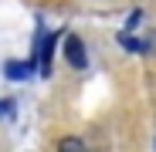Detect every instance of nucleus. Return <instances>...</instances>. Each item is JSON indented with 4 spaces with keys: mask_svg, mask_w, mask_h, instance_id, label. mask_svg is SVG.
I'll list each match as a JSON object with an SVG mask.
<instances>
[{
    "mask_svg": "<svg viewBox=\"0 0 156 152\" xmlns=\"http://www.w3.org/2000/svg\"><path fill=\"white\" fill-rule=\"evenodd\" d=\"M65 61L75 68V71H82L88 64V51H85V41L78 37V34H65Z\"/></svg>",
    "mask_w": 156,
    "mask_h": 152,
    "instance_id": "f257e3e1",
    "label": "nucleus"
},
{
    "mask_svg": "<svg viewBox=\"0 0 156 152\" xmlns=\"http://www.w3.org/2000/svg\"><path fill=\"white\" fill-rule=\"evenodd\" d=\"M34 68H37V61H31V58H27V64L10 61V64H4V74H7L10 81H20V78H31V74H34Z\"/></svg>",
    "mask_w": 156,
    "mask_h": 152,
    "instance_id": "f03ea898",
    "label": "nucleus"
},
{
    "mask_svg": "<svg viewBox=\"0 0 156 152\" xmlns=\"http://www.w3.org/2000/svg\"><path fill=\"white\" fill-rule=\"evenodd\" d=\"M55 37H48L44 41V47H41V74H44V78H48V74H51V58H55Z\"/></svg>",
    "mask_w": 156,
    "mask_h": 152,
    "instance_id": "7ed1b4c3",
    "label": "nucleus"
},
{
    "mask_svg": "<svg viewBox=\"0 0 156 152\" xmlns=\"http://www.w3.org/2000/svg\"><path fill=\"white\" fill-rule=\"evenodd\" d=\"M58 152H88V149H85V142H82V139H75V135H65V139L58 142Z\"/></svg>",
    "mask_w": 156,
    "mask_h": 152,
    "instance_id": "20e7f679",
    "label": "nucleus"
},
{
    "mask_svg": "<svg viewBox=\"0 0 156 152\" xmlns=\"http://www.w3.org/2000/svg\"><path fill=\"white\" fill-rule=\"evenodd\" d=\"M139 24H143V14L136 10V14H129V20H126V31H136Z\"/></svg>",
    "mask_w": 156,
    "mask_h": 152,
    "instance_id": "39448f33",
    "label": "nucleus"
},
{
    "mask_svg": "<svg viewBox=\"0 0 156 152\" xmlns=\"http://www.w3.org/2000/svg\"><path fill=\"white\" fill-rule=\"evenodd\" d=\"M10 112H14V101H10V98H4V101H0V118H7Z\"/></svg>",
    "mask_w": 156,
    "mask_h": 152,
    "instance_id": "423d86ee",
    "label": "nucleus"
}]
</instances>
